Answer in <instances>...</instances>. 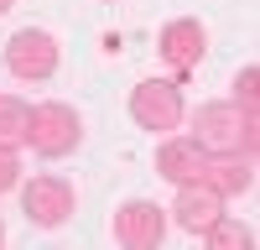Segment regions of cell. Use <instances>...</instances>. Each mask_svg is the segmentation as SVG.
Wrapping results in <instances>:
<instances>
[{"label": "cell", "instance_id": "obj_5", "mask_svg": "<svg viewBox=\"0 0 260 250\" xmlns=\"http://www.w3.org/2000/svg\"><path fill=\"white\" fill-rule=\"evenodd\" d=\"M73 208H78V193H73V182L57 177V172H42V177H31L26 188H21V214H26L37 229L68 224Z\"/></svg>", "mask_w": 260, "mask_h": 250}, {"label": "cell", "instance_id": "obj_2", "mask_svg": "<svg viewBox=\"0 0 260 250\" xmlns=\"http://www.w3.org/2000/svg\"><path fill=\"white\" fill-rule=\"evenodd\" d=\"M78 141H83V120L73 104H62V99H47V104H37L31 110V131H26V146L37 157H73L78 151Z\"/></svg>", "mask_w": 260, "mask_h": 250}, {"label": "cell", "instance_id": "obj_10", "mask_svg": "<svg viewBox=\"0 0 260 250\" xmlns=\"http://www.w3.org/2000/svg\"><path fill=\"white\" fill-rule=\"evenodd\" d=\"M203 182H208L224 203H229V198H245L250 188H255V157H240V151H229V157H208Z\"/></svg>", "mask_w": 260, "mask_h": 250}, {"label": "cell", "instance_id": "obj_4", "mask_svg": "<svg viewBox=\"0 0 260 250\" xmlns=\"http://www.w3.org/2000/svg\"><path fill=\"white\" fill-rule=\"evenodd\" d=\"M57 63H62V47H57V37L42 32V26H21L6 42V68L21 83H47L57 73Z\"/></svg>", "mask_w": 260, "mask_h": 250}, {"label": "cell", "instance_id": "obj_1", "mask_svg": "<svg viewBox=\"0 0 260 250\" xmlns=\"http://www.w3.org/2000/svg\"><path fill=\"white\" fill-rule=\"evenodd\" d=\"M255 131H260L255 115H245L234 99H208V104H198V115H192V141H198L208 157H229V151L255 157V141H260Z\"/></svg>", "mask_w": 260, "mask_h": 250}, {"label": "cell", "instance_id": "obj_14", "mask_svg": "<svg viewBox=\"0 0 260 250\" xmlns=\"http://www.w3.org/2000/svg\"><path fill=\"white\" fill-rule=\"evenodd\" d=\"M16 182H21V162H16V151H0V193H11Z\"/></svg>", "mask_w": 260, "mask_h": 250}, {"label": "cell", "instance_id": "obj_3", "mask_svg": "<svg viewBox=\"0 0 260 250\" xmlns=\"http://www.w3.org/2000/svg\"><path fill=\"white\" fill-rule=\"evenodd\" d=\"M187 115V104H182V89L172 78H146L130 89V120L141 125V131L151 136H167V131H177Z\"/></svg>", "mask_w": 260, "mask_h": 250}, {"label": "cell", "instance_id": "obj_12", "mask_svg": "<svg viewBox=\"0 0 260 250\" xmlns=\"http://www.w3.org/2000/svg\"><path fill=\"white\" fill-rule=\"evenodd\" d=\"M203 245H208V250H250V245H255V235H250V224L219 214V219H213V229L203 235Z\"/></svg>", "mask_w": 260, "mask_h": 250}, {"label": "cell", "instance_id": "obj_11", "mask_svg": "<svg viewBox=\"0 0 260 250\" xmlns=\"http://www.w3.org/2000/svg\"><path fill=\"white\" fill-rule=\"evenodd\" d=\"M31 131V104L16 94H0V151H21Z\"/></svg>", "mask_w": 260, "mask_h": 250}, {"label": "cell", "instance_id": "obj_8", "mask_svg": "<svg viewBox=\"0 0 260 250\" xmlns=\"http://www.w3.org/2000/svg\"><path fill=\"white\" fill-rule=\"evenodd\" d=\"M167 214L177 219L187 235H198V240H203L208 229H213V219L224 214V198H219V193H213V188L198 177V182H182V188H177V198H172Z\"/></svg>", "mask_w": 260, "mask_h": 250}, {"label": "cell", "instance_id": "obj_16", "mask_svg": "<svg viewBox=\"0 0 260 250\" xmlns=\"http://www.w3.org/2000/svg\"><path fill=\"white\" fill-rule=\"evenodd\" d=\"M0 245H6V224H0Z\"/></svg>", "mask_w": 260, "mask_h": 250}, {"label": "cell", "instance_id": "obj_6", "mask_svg": "<svg viewBox=\"0 0 260 250\" xmlns=\"http://www.w3.org/2000/svg\"><path fill=\"white\" fill-rule=\"evenodd\" d=\"M167 240V208L151 198H130L115 208V245L125 250H156Z\"/></svg>", "mask_w": 260, "mask_h": 250}, {"label": "cell", "instance_id": "obj_7", "mask_svg": "<svg viewBox=\"0 0 260 250\" xmlns=\"http://www.w3.org/2000/svg\"><path fill=\"white\" fill-rule=\"evenodd\" d=\"M156 52L172 73H192L203 63L208 52V32H203V21H192V16H177V21H167L161 37H156Z\"/></svg>", "mask_w": 260, "mask_h": 250}, {"label": "cell", "instance_id": "obj_15", "mask_svg": "<svg viewBox=\"0 0 260 250\" xmlns=\"http://www.w3.org/2000/svg\"><path fill=\"white\" fill-rule=\"evenodd\" d=\"M11 6H16V0H0V16H6V11H11Z\"/></svg>", "mask_w": 260, "mask_h": 250}, {"label": "cell", "instance_id": "obj_9", "mask_svg": "<svg viewBox=\"0 0 260 250\" xmlns=\"http://www.w3.org/2000/svg\"><path fill=\"white\" fill-rule=\"evenodd\" d=\"M203 167H208V151L192 136H167L156 146V172L172 182V188H182V182H198L203 177Z\"/></svg>", "mask_w": 260, "mask_h": 250}, {"label": "cell", "instance_id": "obj_13", "mask_svg": "<svg viewBox=\"0 0 260 250\" xmlns=\"http://www.w3.org/2000/svg\"><path fill=\"white\" fill-rule=\"evenodd\" d=\"M255 99H260V68L245 63V68L234 73V104H240L245 115H255Z\"/></svg>", "mask_w": 260, "mask_h": 250}]
</instances>
